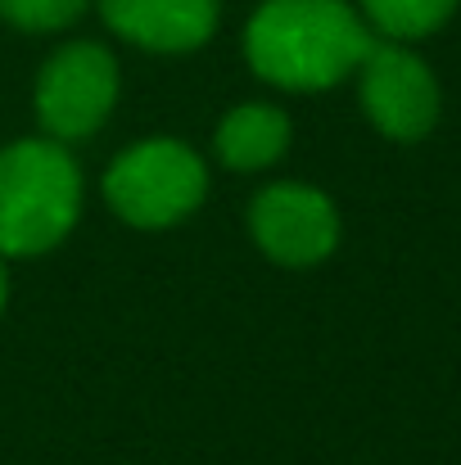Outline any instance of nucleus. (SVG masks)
<instances>
[{
	"label": "nucleus",
	"instance_id": "6",
	"mask_svg": "<svg viewBox=\"0 0 461 465\" xmlns=\"http://www.w3.org/2000/svg\"><path fill=\"white\" fill-rule=\"evenodd\" d=\"M249 222H254V240L263 244V253L286 267L321 262L339 244L335 203L307 185H267L254 199Z\"/></svg>",
	"mask_w": 461,
	"mask_h": 465
},
{
	"label": "nucleus",
	"instance_id": "11",
	"mask_svg": "<svg viewBox=\"0 0 461 465\" xmlns=\"http://www.w3.org/2000/svg\"><path fill=\"white\" fill-rule=\"evenodd\" d=\"M0 308H5V272H0Z\"/></svg>",
	"mask_w": 461,
	"mask_h": 465
},
{
	"label": "nucleus",
	"instance_id": "1",
	"mask_svg": "<svg viewBox=\"0 0 461 465\" xmlns=\"http://www.w3.org/2000/svg\"><path fill=\"white\" fill-rule=\"evenodd\" d=\"M371 32L344 0H267L249 32L245 54L254 73L286 91H321L362 68Z\"/></svg>",
	"mask_w": 461,
	"mask_h": 465
},
{
	"label": "nucleus",
	"instance_id": "3",
	"mask_svg": "<svg viewBox=\"0 0 461 465\" xmlns=\"http://www.w3.org/2000/svg\"><path fill=\"white\" fill-rule=\"evenodd\" d=\"M208 172L195 150L176 141H145L118 158L105 176L114 213L132 226H172L199 208Z\"/></svg>",
	"mask_w": 461,
	"mask_h": 465
},
{
	"label": "nucleus",
	"instance_id": "10",
	"mask_svg": "<svg viewBox=\"0 0 461 465\" xmlns=\"http://www.w3.org/2000/svg\"><path fill=\"white\" fill-rule=\"evenodd\" d=\"M86 0H0V18H9L23 32H59L77 23Z\"/></svg>",
	"mask_w": 461,
	"mask_h": 465
},
{
	"label": "nucleus",
	"instance_id": "5",
	"mask_svg": "<svg viewBox=\"0 0 461 465\" xmlns=\"http://www.w3.org/2000/svg\"><path fill=\"white\" fill-rule=\"evenodd\" d=\"M362 104L389 141H421L439 118V82L412 50L376 41L362 59Z\"/></svg>",
	"mask_w": 461,
	"mask_h": 465
},
{
	"label": "nucleus",
	"instance_id": "2",
	"mask_svg": "<svg viewBox=\"0 0 461 465\" xmlns=\"http://www.w3.org/2000/svg\"><path fill=\"white\" fill-rule=\"evenodd\" d=\"M82 208V172L55 141L0 150V253L27 258L55 249Z\"/></svg>",
	"mask_w": 461,
	"mask_h": 465
},
{
	"label": "nucleus",
	"instance_id": "4",
	"mask_svg": "<svg viewBox=\"0 0 461 465\" xmlns=\"http://www.w3.org/2000/svg\"><path fill=\"white\" fill-rule=\"evenodd\" d=\"M118 100V64L105 45L77 41L64 45L36 82V114L50 136L82 141L91 136Z\"/></svg>",
	"mask_w": 461,
	"mask_h": 465
},
{
	"label": "nucleus",
	"instance_id": "7",
	"mask_svg": "<svg viewBox=\"0 0 461 465\" xmlns=\"http://www.w3.org/2000/svg\"><path fill=\"white\" fill-rule=\"evenodd\" d=\"M100 14L145 50H195L217 27V0H100Z\"/></svg>",
	"mask_w": 461,
	"mask_h": 465
},
{
	"label": "nucleus",
	"instance_id": "8",
	"mask_svg": "<svg viewBox=\"0 0 461 465\" xmlns=\"http://www.w3.org/2000/svg\"><path fill=\"white\" fill-rule=\"evenodd\" d=\"M286 145H290V118L272 104H245V109L226 114V123L217 132V154L236 172L276 163L286 154Z\"/></svg>",
	"mask_w": 461,
	"mask_h": 465
},
{
	"label": "nucleus",
	"instance_id": "9",
	"mask_svg": "<svg viewBox=\"0 0 461 465\" xmlns=\"http://www.w3.org/2000/svg\"><path fill=\"white\" fill-rule=\"evenodd\" d=\"M362 9L389 41H416L448 23L457 0H362Z\"/></svg>",
	"mask_w": 461,
	"mask_h": 465
}]
</instances>
